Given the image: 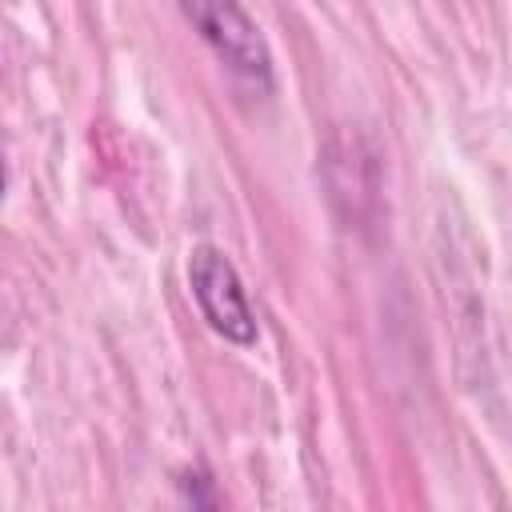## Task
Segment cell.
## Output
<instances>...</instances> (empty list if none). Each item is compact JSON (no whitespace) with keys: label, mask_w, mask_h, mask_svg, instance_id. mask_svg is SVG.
Segmentation results:
<instances>
[{"label":"cell","mask_w":512,"mask_h":512,"mask_svg":"<svg viewBox=\"0 0 512 512\" xmlns=\"http://www.w3.org/2000/svg\"><path fill=\"white\" fill-rule=\"evenodd\" d=\"M180 12L236 76L252 80L256 88H268L272 56H268V44L256 20L244 12L240 0H180Z\"/></svg>","instance_id":"cell-1"},{"label":"cell","mask_w":512,"mask_h":512,"mask_svg":"<svg viewBox=\"0 0 512 512\" xmlns=\"http://www.w3.org/2000/svg\"><path fill=\"white\" fill-rule=\"evenodd\" d=\"M0 196H4V160H0Z\"/></svg>","instance_id":"cell-3"},{"label":"cell","mask_w":512,"mask_h":512,"mask_svg":"<svg viewBox=\"0 0 512 512\" xmlns=\"http://www.w3.org/2000/svg\"><path fill=\"white\" fill-rule=\"evenodd\" d=\"M188 284L192 296L208 320L212 332H220L232 344H252L256 340V316L252 304L244 296V284L232 268V260L212 248V244H196L188 256Z\"/></svg>","instance_id":"cell-2"}]
</instances>
